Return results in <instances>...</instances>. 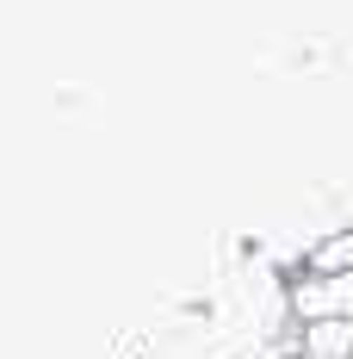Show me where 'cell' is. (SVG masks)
Segmentation results:
<instances>
[{"label": "cell", "instance_id": "obj_2", "mask_svg": "<svg viewBox=\"0 0 353 359\" xmlns=\"http://www.w3.org/2000/svg\"><path fill=\"white\" fill-rule=\"evenodd\" d=\"M341 359H353V334H347V341H341Z\"/></svg>", "mask_w": 353, "mask_h": 359}, {"label": "cell", "instance_id": "obj_1", "mask_svg": "<svg viewBox=\"0 0 353 359\" xmlns=\"http://www.w3.org/2000/svg\"><path fill=\"white\" fill-rule=\"evenodd\" d=\"M279 359H341V341H322V334H304V347H291Z\"/></svg>", "mask_w": 353, "mask_h": 359}]
</instances>
